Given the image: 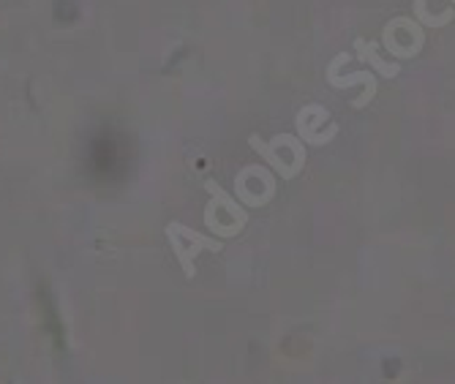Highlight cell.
I'll return each mask as SVG.
<instances>
[{"instance_id":"cell-1","label":"cell","mask_w":455,"mask_h":384,"mask_svg":"<svg viewBox=\"0 0 455 384\" xmlns=\"http://www.w3.org/2000/svg\"><path fill=\"white\" fill-rule=\"evenodd\" d=\"M248 142H251V148L262 156V161L273 169V172L281 180H292V178H298L303 172V166H306V148L295 137L278 134L273 142H265L259 134H251V137H248Z\"/></svg>"},{"instance_id":"cell-2","label":"cell","mask_w":455,"mask_h":384,"mask_svg":"<svg viewBox=\"0 0 455 384\" xmlns=\"http://www.w3.org/2000/svg\"><path fill=\"white\" fill-rule=\"evenodd\" d=\"M204 191L211 194V202H208V207H204V227H208L219 237H235V235H240L243 227L248 224V210H245V204H240L237 199H232L213 180L204 183Z\"/></svg>"},{"instance_id":"cell-3","label":"cell","mask_w":455,"mask_h":384,"mask_svg":"<svg viewBox=\"0 0 455 384\" xmlns=\"http://www.w3.org/2000/svg\"><path fill=\"white\" fill-rule=\"evenodd\" d=\"M167 240H170V245H172V253H175L178 265L183 268V276H186V278H194V276H196V265H194L196 253H202V251H213V253H219V251H221V240H216V237H204V235L188 229V227L180 224V221H172V224L167 227Z\"/></svg>"},{"instance_id":"cell-4","label":"cell","mask_w":455,"mask_h":384,"mask_svg":"<svg viewBox=\"0 0 455 384\" xmlns=\"http://www.w3.org/2000/svg\"><path fill=\"white\" fill-rule=\"evenodd\" d=\"M385 47L395 58H411V55H418L420 47H423V30H420V25L411 22V20H403V17L393 20L385 28Z\"/></svg>"},{"instance_id":"cell-5","label":"cell","mask_w":455,"mask_h":384,"mask_svg":"<svg viewBox=\"0 0 455 384\" xmlns=\"http://www.w3.org/2000/svg\"><path fill=\"white\" fill-rule=\"evenodd\" d=\"M355 50L360 52V58L365 60V63H371L374 66L382 76H387V79H393V76H398V66L395 63H385L379 55H377V44H371V41H365V38H357L355 41Z\"/></svg>"},{"instance_id":"cell-6","label":"cell","mask_w":455,"mask_h":384,"mask_svg":"<svg viewBox=\"0 0 455 384\" xmlns=\"http://www.w3.org/2000/svg\"><path fill=\"white\" fill-rule=\"evenodd\" d=\"M314 115H316L314 120H311V115H308V109H303V112L298 115V132H300L303 142H311V145H316V132H314V128H316L319 123L330 120V112L322 109V107H316V104H314Z\"/></svg>"},{"instance_id":"cell-7","label":"cell","mask_w":455,"mask_h":384,"mask_svg":"<svg viewBox=\"0 0 455 384\" xmlns=\"http://www.w3.org/2000/svg\"><path fill=\"white\" fill-rule=\"evenodd\" d=\"M452 4H455V0H452Z\"/></svg>"}]
</instances>
